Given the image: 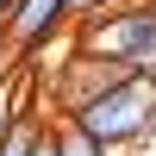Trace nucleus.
<instances>
[{"instance_id":"obj_1","label":"nucleus","mask_w":156,"mask_h":156,"mask_svg":"<svg viewBox=\"0 0 156 156\" xmlns=\"http://www.w3.org/2000/svg\"><path fill=\"white\" fill-rule=\"evenodd\" d=\"M75 50L100 62H125L137 75H156V6L150 0H125V6L100 12V19L75 25Z\"/></svg>"},{"instance_id":"obj_2","label":"nucleus","mask_w":156,"mask_h":156,"mask_svg":"<svg viewBox=\"0 0 156 156\" xmlns=\"http://www.w3.org/2000/svg\"><path fill=\"white\" fill-rule=\"evenodd\" d=\"M75 125H81L106 156H112V150H144L150 131H156V75H131V81H119L112 94H100Z\"/></svg>"},{"instance_id":"obj_3","label":"nucleus","mask_w":156,"mask_h":156,"mask_svg":"<svg viewBox=\"0 0 156 156\" xmlns=\"http://www.w3.org/2000/svg\"><path fill=\"white\" fill-rule=\"evenodd\" d=\"M137 69H125V62H100V56H81L75 50L69 69H56V81H50V100H56V119H81L87 106H94L100 94H112L119 81H131Z\"/></svg>"},{"instance_id":"obj_4","label":"nucleus","mask_w":156,"mask_h":156,"mask_svg":"<svg viewBox=\"0 0 156 156\" xmlns=\"http://www.w3.org/2000/svg\"><path fill=\"white\" fill-rule=\"evenodd\" d=\"M62 25H69V0H19V6L6 12V44L31 62Z\"/></svg>"},{"instance_id":"obj_5","label":"nucleus","mask_w":156,"mask_h":156,"mask_svg":"<svg viewBox=\"0 0 156 156\" xmlns=\"http://www.w3.org/2000/svg\"><path fill=\"white\" fill-rule=\"evenodd\" d=\"M56 156H106V150H100L75 119H56Z\"/></svg>"},{"instance_id":"obj_6","label":"nucleus","mask_w":156,"mask_h":156,"mask_svg":"<svg viewBox=\"0 0 156 156\" xmlns=\"http://www.w3.org/2000/svg\"><path fill=\"white\" fill-rule=\"evenodd\" d=\"M112 6H125V0H69V19L81 25V19H100V12H112Z\"/></svg>"},{"instance_id":"obj_7","label":"nucleus","mask_w":156,"mask_h":156,"mask_svg":"<svg viewBox=\"0 0 156 156\" xmlns=\"http://www.w3.org/2000/svg\"><path fill=\"white\" fill-rule=\"evenodd\" d=\"M19 75H25V69H19ZM12 119H19V81H6V87H0V131H6Z\"/></svg>"},{"instance_id":"obj_8","label":"nucleus","mask_w":156,"mask_h":156,"mask_svg":"<svg viewBox=\"0 0 156 156\" xmlns=\"http://www.w3.org/2000/svg\"><path fill=\"white\" fill-rule=\"evenodd\" d=\"M19 69H25V56H19L12 44H0V87H6V81H19Z\"/></svg>"},{"instance_id":"obj_9","label":"nucleus","mask_w":156,"mask_h":156,"mask_svg":"<svg viewBox=\"0 0 156 156\" xmlns=\"http://www.w3.org/2000/svg\"><path fill=\"white\" fill-rule=\"evenodd\" d=\"M150 6H156V0H150Z\"/></svg>"}]
</instances>
